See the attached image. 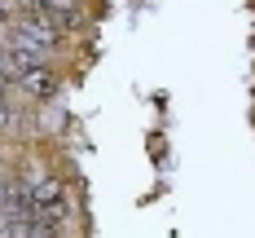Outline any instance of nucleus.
<instances>
[{
    "instance_id": "obj_4",
    "label": "nucleus",
    "mask_w": 255,
    "mask_h": 238,
    "mask_svg": "<svg viewBox=\"0 0 255 238\" xmlns=\"http://www.w3.org/2000/svg\"><path fill=\"white\" fill-rule=\"evenodd\" d=\"M18 4H22V0H0V18H9V13H18Z\"/></svg>"
},
{
    "instance_id": "obj_2",
    "label": "nucleus",
    "mask_w": 255,
    "mask_h": 238,
    "mask_svg": "<svg viewBox=\"0 0 255 238\" xmlns=\"http://www.w3.org/2000/svg\"><path fill=\"white\" fill-rule=\"evenodd\" d=\"M18 84H22L31 97H53V93H57V75H53L44 62H35V66H22Z\"/></svg>"
},
{
    "instance_id": "obj_1",
    "label": "nucleus",
    "mask_w": 255,
    "mask_h": 238,
    "mask_svg": "<svg viewBox=\"0 0 255 238\" xmlns=\"http://www.w3.org/2000/svg\"><path fill=\"white\" fill-rule=\"evenodd\" d=\"M26 199H31V216H35L40 225H62V221L71 216V194H66V185L57 181V177L31 181L26 185Z\"/></svg>"
},
{
    "instance_id": "obj_3",
    "label": "nucleus",
    "mask_w": 255,
    "mask_h": 238,
    "mask_svg": "<svg viewBox=\"0 0 255 238\" xmlns=\"http://www.w3.org/2000/svg\"><path fill=\"white\" fill-rule=\"evenodd\" d=\"M9 119H13V110H9V88L0 84V128H4Z\"/></svg>"
}]
</instances>
